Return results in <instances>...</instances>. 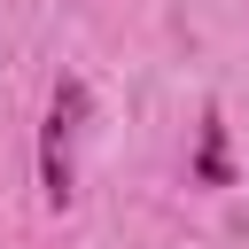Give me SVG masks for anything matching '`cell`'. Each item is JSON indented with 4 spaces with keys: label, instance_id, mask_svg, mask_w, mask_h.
Instances as JSON below:
<instances>
[{
    "label": "cell",
    "instance_id": "obj_2",
    "mask_svg": "<svg viewBox=\"0 0 249 249\" xmlns=\"http://www.w3.org/2000/svg\"><path fill=\"white\" fill-rule=\"evenodd\" d=\"M195 187H233V156H226V117H218V101L202 109V140H195Z\"/></svg>",
    "mask_w": 249,
    "mask_h": 249
},
{
    "label": "cell",
    "instance_id": "obj_1",
    "mask_svg": "<svg viewBox=\"0 0 249 249\" xmlns=\"http://www.w3.org/2000/svg\"><path fill=\"white\" fill-rule=\"evenodd\" d=\"M86 117H93V86L86 78H54V101H47V124H39V202L47 210H70V195H78L70 148H78Z\"/></svg>",
    "mask_w": 249,
    "mask_h": 249
}]
</instances>
